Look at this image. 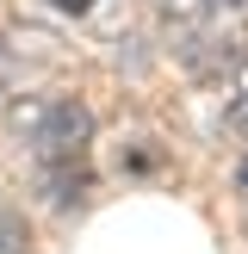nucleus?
<instances>
[{
  "mask_svg": "<svg viewBox=\"0 0 248 254\" xmlns=\"http://www.w3.org/2000/svg\"><path fill=\"white\" fill-rule=\"evenodd\" d=\"M25 248H31V236H25V217L0 205V254H25Z\"/></svg>",
  "mask_w": 248,
  "mask_h": 254,
  "instance_id": "7ed1b4c3",
  "label": "nucleus"
},
{
  "mask_svg": "<svg viewBox=\"0 0 248 254\" xmlns=\"http://www.w3.org/2000/svg\"><path fill=\"white\" fill-rule=\"evenodd\" d=\"M12 124L31 136V155H37V174H44L50 198H56V205H81L87 198L93 112H87L81 99H37V106H25Z\"/></svg>",
  "mask_w": 248,
  "mask_h": 254,
  "instance_id": "f257e3e1",
  "label": "nucleus"
},
{
  "mask_svg": "<svg viewBox=\"0 0 248 254\" xmlns=\"http://www.w3.org/2000/svg\"><path fill=\"white\" fill-rule=\"evenodd\" d=\"M236 198H242V211H248V161L236 168Z\"/></svg>",
  "mask_w": 248,
  "mask_h": 254,
  "instance_id": "423d86ee",
  "label": "nucleus"
},
{
  "mask_svg": "<svg viewBox=\"0 0 248 254\" xmlns=\"http://www.w3.org/2000/svg\"><path fill=\"white\" fill-rule=\"evenodd\" d=\"M56 6H87V0H56Z\"/></svg>",
  "mask_w": 248,
  "mask_h": 254,
  "instance_id": "0eeeda50",
  "label": "nucleus"
},
{
  "mask_svg": "<svg viewBox=\"0 0 248 254\" xmlns=\"http://www.w3.org/2000/svg\"><path fill=\"white\" fill-rule=\"evenodd\" d=\"M223 124H230V130L248 143V87H242V93H230V106H223Z\"/></svg>",
  "mask_w": 248,
  "mask_h": 254,
  "instance_id": "20e7f679",
  "label": "nucleus"
},
{
  "mask_svg": "<svg viewBox=\"0 0 248 254\" xmlns=\"http://www.w3.org/2000/svg\"><path fill=\"white\" fill-rule=\"evenodd\" d=\"M180 50H186L192 68H230V62L248 50V12H242V0H205V12L186 25Z\"/></svg>",
  "mask_w": 248,
  "mask_h": 254,
  "instance_id": "f03ea898",
  "label": "nucleus"
},
{
  "mask_svg": "<svg viewBox=\"0 0 248 254\" xmlns=\"http://www.w3.org/2000/svg\"><path fill=\"white\" fill-rule=\"evenodd\" d=\"M6 81H12V50H6V37H0V93H6Z\"/></svg>",
  "mask_w": 248,
  "mask_h": 254,
  "instance_id": "39448f33",
  "label": "nucleus"
}]
</instances>
